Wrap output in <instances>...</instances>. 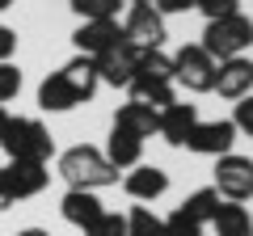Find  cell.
Masks as SVG:
<instances>
[{"mask_svg": "<svg viewBox=\"0 0 253 236\" xmlns=\"http://www.w3.org/2000/svg\"><path fill=\"white\" fill-rule=\"evenodd\" d=\"M0 148L9 160H26V164H46L55 156V139L38 118H4L0 127Z\"/></svg>", "mask_w": 253, "mask_h": 236, "instance_id": "6da1fadb", "label": "cell"}, {"mask_svg": "<svg viewBox=\"0 0 253 236\" xmlns=\"http://www.w3.org/2000/svg\"><path fill=\"white\" fill-rule=\"evenodd\" d=\"M59 177L68 182V190H93L97 194L101 186H114L118 182V169L101 156V148L89 144H76L59 156Z\"/></svg>", "mask_w": 253, "mask_h": 236, "instance_id": "7a4b0ae2", "label": "cell"}, {"mask_svg": "<svg viewBox=\"0 0 253 236\" xmlns=\"http://www.w3.org/2000/svg\"><path fill=\"white\" fill-rule=\"evenodd\" d=\"M203 51L215 59V64H224V59H236V55H245L253 46V17H245V13H232V17H215L207 21V30H203Z\"/></svg>", "mask_w": 253, "mask_h": 236, "instance_id": "3957f363", "label": "cell"}, {"mask_svg": "<svg viewBox=\"0 0 253 236\" xmlns=\"http://www.w3.org/2000/svg\"><path fill=\"white\" fill-rule=\"evenodd\" d=\"M173 80L186 84L190 93H211V84H215V59L199 42H186L173 55Z\"/></svg>", "mask_w": 253, "mask_h": 236, "instance_id": "277c9868", "label": "cell"}, {"mask_svg": "<svg viewBox=\"0 0 253 236\" xmlns=\"http://www.w3.org/2000/svg\"><path fill=\"white\" fill-rule=\"evenodd\" d=\"M215 194L224 202H249L253 198V160L249 156H219L215 160Z\"/></svg>", "mask_w": 253, "mask_h": 236, "instance_id": "5b68a950", "label": "cell"}, {"mask_svg": "<svg viewBox=\"0 0 253 236\" xmlns=\"http://www.w3.org/2000/svg\"><path fill=\"white\" fill-rule=\"evenodd\" d=\"M123 34H126V42H135L139 51H161L165 38H169V30H165V17L152 4H131V13H126V21H123Z\"/></svg>", "mask_w": 253, "mask_h": 236, "instance_id": "8992f818", "label": "cell"}, {"mask_svg": "<svg viewBox=\"0 0 253 236\" xmlns=\"http://www.w3.org/2000/svg\"><path fill=\"white\" fill-rule=\"evenodd\" d=\"M93 64H97V80H101V84L126 89V84H131V76H135V64H139V46L123 38V42H114L110 51H101Z\"/></svg>", "mask_w": 253, "mask_h": 236, "instance_id": "52a82bcc", "label": "cell"}, {"mask_svg": "<svg viewBox=\"0 0 253 236\" xmlns=\"http://www.w3.org/2000/svg\"><path fill=\"white\" fill-rule=\"evenodd\" d=\"M232 144H236V127L228 122V118H211V122H194V131L186 135V148L190 152H199V156H228L232 152Z\"/></svg>", "mask_w": 253, "mask_h": 236, "instance_id": "ba28073f", "label": "cell"}, {"mask_svg": "<svg viewBox=\"0 0 253 236\" xmlns=\"http://www.w3.org/2000/svg\"><path fill=\"white\" fill-rule=\"evenodd\" d=\"M0 182H4V190H9L13 202H21V198H34V194H42L46 182H51V173H46V164L9 160L4 169H0Z\"/></svg>", "mask_w": 253, "mask_h": 236, "instance_id": "9c48e42d", "label": "cell"}, {"mask_svg": "<svg viewBox=\"0 0 253 236\" xmlns=\"http://www.w3.org/2000/svg\"><path fill=\"white\" fill-rule=\"evenodd\" d=\"M211 93H219V97H228V101L249 97L253 93V59L236 55V59L215 64V84H211Z\"/></svg>", "mask_w": 253, "mask_h": 236, "instance_id": "30bf717a", "label": "cell"}, {"mask_svg": "<svg viewBox=\"0 0 253 236\" xmlns=\"http://www.w3.org/2000/svg\"><path fill=\"white\" fill-rule=\"evenodd\" d=\"M123 26L118 21H81V30L72 34L76 42V55H89V59H97L101 51H110L114 42H123Z\"/></svg>", "mask_w": 253, "mask_h": 236, "instance_id": "8fae6325", "label": "cell"}, {"mask_svg": "<svg viewBox=\"0 0 253 236\" xmlns=\"http://www.w3.org/2000/svg\"><path fill=\"white\" fill-rule=\"evenodd\" d=\"M199 122V106H186V101H173V106L161 110V122H156V135L169 148H186V135Z\"/></svg>", "mask_w": 253, "mask_h": 236, "instance_id": "7c38bea8", "label": "cell"}, {"mask_svg": "<svg viewBox=\"0 0 253 236\" xmlns=\"http://www.w3.org/2000/svg\"><path fill=\"white\" fill-rule=\"evenodd\" d=\"M101 211H106V207H101V198H97L93 190H68V194L59 198V215L68 219L72 228H81V232H89V228L97 224Z\"/></svg>", "mask_w": 253, "mask_h": 236, "instance_id": "4fadbf2b", "label": "cell"}, {"mask_svg": "<svg viewBox=\"0 0 253 236\" xmlns=\"http://www.w3.org/2000/svg\"><path fill=\"white\" fill-rule=\"evenodd\" d=\"M123 190L135 202H156L165 190H169V173L156 169V164H135V169L123 177Z\"/></svg>", "mask_w": 253, "mask_h": 236, "instance_id": "5bb4252c", "label": "cell"}, {"mask_svg": "<svg viewBox=\"0 0 253 236\" xmlns=\"http://www.w3.org/2000/svg\"><path fill=\"white\" fill-rule=\"evenodd\" d=\"M156 122H161V114L152 106H144V101H126L114 114V131H126V135H135V139L156 135Z\"/></svg>", "mask_w": 253, "mask_h": 236, "instance_id": "9a60e30c", "label": "cell"}, {"mask_svg": "<svg viewBox=\"0 0 253 236\" xmlns=\"http://www.w3.org/2000/svg\"><path fill=\"white\" fill-rule=\"evenodd\" d=\"M59 76L72 84V93H76V101H81V106H84V101H93V93H97V84H101V80H97V64H93L89 55L68 59V64L59 68Z\"/></svg>", "mask_w": 253, "mask_h": 236, "instance_id": "2e32d148", "label": "cell"}, {"mask_svg": "<svg viewBox=\"0 0 253 236\" xmlns=\"http://www.w3.org/2000/svg\"><path fill=\"white\" fill-rule=\"evenodd\" d=\"M131 101H144V106H152L156 114H161L165 106H173L177 101V93H173V80H152V76H131Z\"/></svg>", "mask_w": 253, "mask_h": 236, "instance_id": "e0dca14e", "label": "cell"}, {"mask_svg": "<svg viewBox=\"0 0 253 236\" xmlns=\"http://www.w3.org/2000/svg\"><path fill=\"white\" fill-rule=\"evenodd\" d=\"M106 156L110 164H114L118 173L123 169H135L139 164V156H144V139H135V135H126V131H110V139H106Z\"/></svg>", "mask_w": 253, "mask_h": 236, "instance_id": "ac0fdd59", "label": "cell"}, {"mask_svg": "<svg viewBox=\"0 0 253 236\" xmlns=\"http://www.w3.org/2000/svg\"><path fill=\"white\" fill-rule=\"evenodd\" d=\"M38 106H42V110H51V114H63V110H76L81 101H76L72 84L63 80L59 72H51L42 84H38Z\"/></svg>", "mask_w": 253, "mask_h": 236, "instance_id": "d6986e66", "label": "cell"}, {"mask_svg": "<svg viewBox=\"0 0 253 236\" xmlns=\"http://www.w3.org/2000/svg\"><path fill=\"white\" fill-rule=\"evenodd\" d=\"M211 228L219 236H253V215L245 211V202H219Z\"/></svg>", "mask_w": 253, "mask_h": 236, "instance_id": "ffe728a7", "label": "cell"}, {"mask_svg": "<svg viewBox=\"0 0 253 236\" xmlns=\"http://www.w3.org/2000/svg\"><path fill=\"white\" fill-rule=\"evenodd\" d=\"M219 202H224V198L215 194V186H203V190H194L186 202H181V211H186L194 224H211V219H215V211H219Z\"/></svg>", "mask_w": 253, "mask_h": 236, "instance_id": "44dd1931", "label": "cell"}, {"mask_svg": "<svg viewBox=\"0 0 253 236\" xmlns=\"http://www.w3.org/2000/svg\"><path fill=\"white\" fill-rule=\"evenodd\" d=\"M135 76H152V80H173V55H165V46H161V51H139Z\"/></svg>", "mask_w": 253, "mask_h": 236, "instance_id": "7402d4cb", "label": "cell"}, {"mask_svg": "<svg viewBox=\"0 0 253 236\" xmlns=\"http://www.w3.org/2000/svg\"><path fill=\"white\" fill-rule=\"evenodd\" d=\"M81 21H118L123 0H68Z\"/></svg>", "mask_w": 253, "mask_h": 236, "instance_id": "603a6c76", "label": "cell"}, {"mask_svg": "<svg viewBox=\"0 0 253 236\" xmlns=\"http://www.w3.org/2000/svg\"><path fill=\"white\" fill-rule=\"evenodd\" d=\"M126 236H165V219L152 215L148 207H131V215H126Z\"/></svg>", "mask_w": 253, "mask_h": 236, "instance_id": "cb8c5ba5", "label": "cell"}, {"mask_svg": "<svg viewBox=\"0 0 253 236\" xmlns=\"http://www.w3.org/2000/svg\"><path fill=\"white\" fill-rule=\"evenodd\" d=\"M84 236H126V215H118V211H101V219Z\"/></svg>", "mask_w": 253, "mask_h": 236, "instance_id": "d4e9b609", "label": "cell"}, {"mask_svg": "<svg viewBox=\"0 0 253 236\" xmlns=\"http://www.w3.org/2000/svg\"><path fill=\"white\" fill-rule=\"evenodd\" d=\"M165 236H203V224H194V219L177 207L169 219H165Z\"/></svg>", "mask_w": 253, "mask_h": 236, "instance_id": "484cf974", "label": "cell"}, {"mask_svg": "<svg viewBox=\"0 0 253 236\" xmlns=\"http://www.w3.org/2000/svg\"><path fill=\"white\" fill-rule=\"evenodd\" d=\"M21 93V68L17 64H0V106L13 101Z\"/></svg>", "mask_w": 253, "mask_h": 236, "instance_id": "4316f807", "label": "cell"}, {"mask_svg": "<svg viewBox=\"0 0 253 236\" xmlns=\"http://www.w3.org/2000/svg\"><path fill=\"white\" fill-rule=\"evenodd\" d=\"M194 9H199L207 21H215V17H232V13H241V0H194Z\"/></svg>", "mask_w": 253, "mask_h": 236, "instance_id": "83f0119b", "label": "cell"}, {"mask_svg": "<svg viewBox=\"0 0 253 236\" xmlns=\"http://www.w3.org/2000/svg\"><path fill=\"white\" fill-rule=\"evenodd\" d=\"M228 122L236 127V135H253V93L232 106V118H228Z\"/></svg>", "mask_w": 253, "mask_h": 236, "instance_id": "f1b7e54d", "label": "cell"}, {"mask_svg": "<svg viewBox=\"0 0 253 236\" xmlns=\"http://www.w3.org/2000/svg\"><path fill=\"white\" fill-rule=\"evenodd\" d=\"M13 51H17V30L0 26V64H9V59H13Z\"/></svg>", "mask_w": 253, "mask_h": 236, "instance_id": "f546056e", "label": "cell"}, {"mask_svg": "<svg viewBox=\"0 0 253 236\" xmlns=\"http://www.w3.org/2000/svg\"><path fill=\"white\" fill-rule=\"evenodd\" d=\"M152 9L161 13V17H173V13H190V9H194V0H156Z\"/></svg>", "mask_w": 253, "mask_h": 236, "instance_id": "4dcf8cb0", "label": "cell"}, {"mask_svg": "<svg viewBox=\"0 0 253 236\" xmlns=\"http://www.w3.org/2000/svg\"><path fill=\"white\" fill-rule=\"evenodd\" d=\"M13 207V198H9V190H4V182H0V211H9Z\"/></svg>", "mask_w": 253, "mask_h": 236, "instance_id": "1f68e13d", "label": "cell"}, {"mask_svg": "<svg viewBox=\"0 0 253 236\" xmlns=\"http://www.w3.org/2000/svg\"><path fill=\"white\" fill-rule=\"evenodd\" d=\"M17 236H51V232H46V228H21Z\"/></svg>", "mask_w": 253, "mask_h": 236, "instance_id": "d6a6232c", "label": "cell"}, {"mask_svg": "<svg viewBox=\"0 0 253 236\" xmlns=\"http://www.w3.org/2000/svg\"><path fill=\"white\" fill-rule=\"evenodd\" d=\"M4 9H13V0H0V13H4Z\"/></svg>", "mask_w": 253, "mask_h": 236, "instance_id": "836d02e7", "label": "cell"}, {"mask_svg": "<svg viewBox=\"0 0 253 236\" xmlns=\"http://www.w3.org/2000/svg\"><path fill=\"white\" fill-rule=\"evenodd\" d=\"M126 4H156V0H126Z\"/></svg>", "mask_w": 253, "mask_h": 236, "instance_id": "e575fe53", "label": "cell"}, {"mask_svg": "<svg viewBox=\"0 0 253 236\" xmlns=\"http://www.w3.org/2000/svg\"><path fill=\"white\" fill-rule=\"evenodd\" d=\"M4 118H9V110H4V106H0V127H4Z\"/></svg>", "mask_w": 253, "mask_h": 236, "instance_id": "d590c367", "label": "cell"}]
</instances>
